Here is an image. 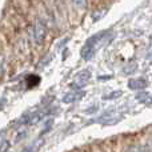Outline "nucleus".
<instances>
[{
    "mask_svg": "<svg viewBox=\"0 0 152 152\" xmlns=\"http://www.w3.org/2000/svg\"><path fill=\"white\" fill-rule=\"evenodd\" d=\"M105 36H107V31L99 32L97 35H94L92 37H89L84 44L83 50H81V58L86 59V60L91 59L97 51V48L105 43Z\"/></svg>",
    "mask_w": 152,
    "mask_h": 152,
    "instance_id": "1",
    "label": "nucleus"
},
{
    "mask_svg": "<svg viewBox=\"0 0 152 152\" xmlns=\"http://www.w3.org/2000/svg\"><path fill=\"white\" fill-rule=\"evenodd\" d=\"M45 34H47V29H45V26L42 23V21H36L34 27V40L36 44H40L43 43V40L45 39Z\"/></svg>",
    "mask_w": 152,
    "mask_h": 152,
    "instance_id": "2",
    "label": "nucleus"
},
{
    "mask_svg": "<svg viewBox=\"0 0 152 152\" xmlns=\"http://www.w3.org/2000/svg\"><path fill=\"white\" fill-rule=\"evenodd\" d=\"M81 96H83V92H71V94H67L66 96L63 97V102L64 103H72V102L79 100Z\"/></svg>",
    "mask_w": 152,
    "mask_h": 152,
    "instance_id": "3",
    "label": "nucleus"
},
{
    "mask_svg": "<svg viewBox=\"0 0 152 152\" xmlns=\"http://www.w3.org/2000/svg\"><path fill=\"white\" fill-rule=\"evenodd\" d=\"M129 88L132 89H140V88H144L147 87V83H145L144 79H136V80H131L129 81Z\"/></svg>",
    "mask_w": 152,
    "mask_h": 152,
    "instance_id": "4",
    "label": "nucleus"
},
{
    "mask_svg": "<svg viewBox=\"0 0 152 152\" xmlns=\"http://www.w3.org/2000/svg\"><path fill=\"white\" fill-rule=\"evenodd\" d=\"M27 81H28V86L29 87H32V86H36L37 83L40 81V79L37 77V76H28V79H27Z\"/></svg>",
    "mask_w": 152,
    "mask_h": 152,
    "instance_id": "5",
    "label": "nucleus"
},
{
    "mask_svg": "<svg viewBox=\"0 0 152 152\" xmlns=\"http://www.w3.org/2000/svg\"><path fill=\"white\" fill-rule=\"evenodd\" d=\"M8 147H10V143L7 142V139H5L4 135H3V137H1V152H5L8 150Z\"/></svg>",
    "mask_w": 152,
    "mask_h": 152,
    "instance_id": "6",
    "label": "nucleus"
},
{
    "mask_svg": "<svg viewBox=\"0 0 152 152\" xmlns=\"http://www.w3.org/2000/svg\"><path fill=\"white\" fill-rule=\"evenodd\" d=\"M72 1L77 8H84L87 5V0H72Z\"/></svg>",
    "mask_w": 152,
    "mask_h": 152,
    "instance_id": "7",
    "label": "nucleus"
},
{
    "mask_svg": "<svg viewBox=\"0 0 152 152\" xmlns=\"http://www.w3.org/2000/svg\"><path fill=\"white\" fill-rule=\"evenodd\" d=\"M32 147H34V145H29L28 148H24V150L21 151V152H32V150H34V148H32Z\"/></svg>",
    "mask_w": 152,
    "mask_h": 152,
    "instance_id": "8",
    "label": "nucleus"
},
{
    "mask_svg": "<svg viewBox=\"0 0 152 152\" xmlns=\"http://www.w3.org/2000/svg\"><path fill=\"white\" fill-rule=\"evenodd\" d=\"M127 152H137V150H136V148H131V150L127 151Z\"/></svg>",
    "mask_w": 152,
    "mask_h": 152,
    "instance_id": "9",
    "label": "nucleus"
}]
</instances>
